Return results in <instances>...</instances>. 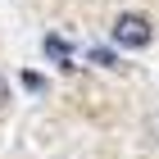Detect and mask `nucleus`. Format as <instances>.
<instances>
[{"instance_id":"f257e3e1","label":"nucleus","mask_w":159,"mask_h":159,"mask_svg":"<svg viewBox=\"0 0 159 159\" xmlns=\"http://www.w3.org/2000/svg\"><path fill=\"white\" fill-rule=\"evenodd\" d=\"M150 18H141V14H118L114 18V41L118 46H127V50H141V46H150Z\"/></svg>"},{"instance_id":"f03ea898","label":"nucleus","mask_w":159,"mask_h":159,"mask_svg":"<svg viewBox=\"0 0 159 159\" xmlns=\"http://www.w3.org/2000/svg\"><path fill=\"white\" fill-rule=\"evenodd\" d=\"M46 50H50V55H55L59 64H68V46H64L59 37H46Z\"/></svg>"},{"instance_id":"7ed1b4c3","label":"nucleus","mask_w":159,"mask_h":159,"mask_svg":"<svg viewBox=\"0 0 159 159\" xmlns=\"http://www.w3.org/2000/svg\"><path fill=\"white\" fill-rule=\"evenodd\" d=\"M23 86H27V91H46V77H41V73H23Z\"/></svg>"},{"instance_id":"20e7f679","label":"nucleus","mask_w":159,"mask_h":159,"mask_svg":"<svg viewBox=\"0 0 159 159\" xmlns=\"http://www.w3.org/2000/svg\"><path fill=\"white\" fill-rule=\"evenodd\" d=\"M91 59H96L100 68H114V64H118V59H114V55H109V50H91Z\"/></svg>"},{"instance_id":"39448f33","label":"nucleus","mask_w":159,"mask_h":159,"mask_svg":"<svg viewBox=\"0 0 159 159\" xmlns=\"http://www.w3.org/2000/svg\"><path fill=\"white\" fill-rule=\"evenodd\" d=\"M5 100H9V82L0 77V109H5Z\"/></svg>"}]
</instances>
